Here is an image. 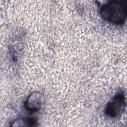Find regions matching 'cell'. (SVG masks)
Here are the masks:
<instances>
[{
  "instance_id": "obj_1",
  "label": "cell",
  "mask_w": 127,
  "mask_h": 127,
  "mask_svg": "<svg viewBox=\"0 0 127 127\" xmlns=\"http://www.w3.org/2000/svg\"><path fill=\"white\" fill-rule=\"evenodd\" d=\"M127 0L108 1L100 6V15L103 19L110 23L123 24L127 19Z\"/></svg>"
},
{
  "instance_id": "obj_2",
  "label": "cell",
  "mask_w": 127,
  "mask_h": 127,
  "mask_svg": "<svg viewBox=\"0 0 127 127\" xmlns=\"http://www.w3.org/2000/svg\"><path fill=\"white\" fill-rule=\"evenodd\" d=\"M126 97L123 91L117 92L106 105L105 113L111 118L119 117L126 107Z\"/></svg>"
},
{
  "instance_id": "obj_3",
  "label": "cell",
  "mask_w": 127,
  "mask_h": 127,
  "mask_svg": "<svg viewBox=\"0 0 127 127\" xmlns=\"http://www.w3.org/2000/svg\"><path fill=\"white\" fill-rule=\"evenodd\" d=\"M44 100V95L42 93L34 91L28 96L24 102V106L30 112H37L41 109Z\"/></svg>"
},
{
  "instance_id": "obj_4",
  "label": "cell",
  "mask_w": 127,
  "mask_h": 127,
  "mask_svg": "<svg viewBox=\"0 0 127 127\" xmlns=\"http://www.w3.org/2000/svg\"><path fill=\"white\" fill-rule=\"evenodd\" d=\"M37 118L34 117H25L16 119L11 124V127H31L37 126Z\"/></svg>"
}]
</instances>
